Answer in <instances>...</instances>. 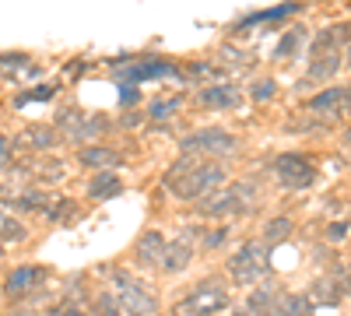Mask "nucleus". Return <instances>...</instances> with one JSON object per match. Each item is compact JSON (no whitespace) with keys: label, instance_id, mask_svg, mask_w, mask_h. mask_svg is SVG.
Wrapping results in <instances>:
<instances>
[{"label":"nucleus","instance_id":"5","mask_svg":"<svg viewBox=\"0 0 351 316\" xmlns=\"http://www.w3.org/2000/svg\"><path fill=\"white\" fill-rule=\"evenodd\" d=\"M228 306V292H225V284L221 281H204L200 289H193V295L186 299V313H197V316H208V313H218Z\"/></svg>","mask_w":351,"mask_h":316},{"label":"nucleus","instance_id":"22","mask_svg":"<svg viewBox=\"0 0 351 316\" xmlns=\"http://www.w3.org/2000/svg\"><path fill=\"white\" fill-rule=\"evenodd\" d=\"M344 236H348V221H334V225L327 228V239H330V243H341Z\"/></svg>","mask_w":351,"mask_h":316},{"label":"nucleus","instance_id":"17","mask_svg":"<svg viewBox=\"0 0 351 316\" xmlns=\"http://www.w3.org/2000/svg\"><path fill=\"white\" fill-rule=\"evenodd\" d=\"M299 42H302V32H299V28H295V32H288V36H281V42H278L274 56H278V60H288V56H291V53L299 49Z\"/></svg>","mask_w":351,"mask_h":316},{"label":"nucleus","instance_id":"7","mask_svg":"<svg viewBox=\"0 0 351 316\" xmlns=\"http://www.w3.org/2000/svg\"><path fill=\"white\" fill-rule=\"evenodd\" d=\"M197 99H200L204 109H236V106L243 102V95H239L236 84H211V88H204Z\"/></svg>","mask_w":351,"mask_h":316},{"label":"nucleus","instance_id":"2","mask_svg":"<svg viewBox=\"0 0 351 316\" xmlns=\"http://www.w3.org/2000/svg\"><path fill=\"white\" fill-rule=\"evenodd\" d=\"M271 169H274L278 186H285V190H309L316 183V165L302 151H281L271 162Z\"/></svg>","mask_w":351,"mask_h":316},{"label":"nucleus","instance_id":"25","mask_svg":"<svg viewBox=\"0 0 351 316\" xmlns=\"http://www.w3.org/2000/svg\"><path fill=\"white\" fill-rule=\"evenodd\" d=\"M8 162H11V141L0 137V165H8Z\"/></svg>","mask_w":351,"mask_h":316},{"label":"nucleus","instance_id":"20","mask_svg":"<svg viewBox=\"0 0 351 316\" xmlns=\"http://www.w3.org/2000/svg\"><path fill=\"white\" fill-rule=\"evenodd\" d=\"M36 278H39V271H18V274H11V281H8V292L25 289V284H32Z\"/></svg>","mask_w":351,"mask_h":316},{"label":"nucleus","instance_id":"27","mask_svg":"<svg viewBox=\"0 0 351 316\" xmlns=\"http://www.w3.org/2000/svg\"><path fill=\"white\" fill-rule=\"evenodd\" d=\"M344 64L351 67V42H348V56H344Z\"/></svg>","mask_w":351,"mask_h":316},{"label":"nucleus","instance_id":"10","mask_svg":"<svg viewBox=\"0 0 351 316\" xmlns=\"http://www.w3.org/2000/svg\"><path fill=\"white\" fill-rule=\"evenodd\" d=\"M341 106H351V88H324L319 95H313L309 102H306V109H313V112H330V109H341Z\"/></svg>","mask_w":351,"mask_h":316},{"label":"nucleus","instance_id":"16","mask_svg":"<svg viewBox=\"0 0 351 316\" xmlns=\"http://www.w3.org/2000/svg\"><path fill=\"white\" fill-rule=\"evenodd\" d=\"M291 228H295V225H291L288 215H285V218H271L267 228H263V236H267V239H288V236H291Z\"/></svg>","mask_w":351,"mask_h":316},{"label":"nucleus","instance_id":"24","mask_svg":"<svg viewBox=\"0 0 351 316\" xmlns=\"http://www.w3.org/2000/svg\"><path fill=\"white\" fill-rule=\"evenodd\" d=\"M137 99H141V88H137V84H123V99H120V102H123V106H134Z\"/></svg>","mask_w":351,"mask_h":316},{"label":"nucleus","instance_id":"13","mask_svg":"<svg viewBox=\"0 0 351 316\" xmlns=\"http://www.w3.org/2000/svg\"><path fill=\"white\" fill-rule=\"evenodd\" d=\"M309 309V299L306 295H278V306L271 309V316H306Z\"/></svg>","mask_w":351,"mask_h":316},{"label":"nucleus","instance_id":"26","mask_svg":"<svg viewBox=\"0 0 351 316\" xmlns=\"http://www.w3.org/2000/svg\"><path fill=\"white\" fill-rule=\"evenodd\" d=\"M32 141H36V145H39V148H46V145H49V141H53V134H46V130H36V134H32Z\"/></svg>","mask_w":351,"mask_h":316},{"label":"nucleus","instance_id":"9","mask_svg":"<svg viewBox=\"0 0 351 316\" xmlns=\"http://www.w3.org/2000/svg\"><path fill=\"white\" fill-rule=\"evenodd\" d=\"M302 11V0H285V4L278 8H267V11H256V14H246L236 21V28H250V25H263V21H278V18H288V14H295Z\"/></svg>","mask_w":351,"mask_h":316},{"label":"nucleus","instance_id":"18","mask_svg":"<svg viewBox=\"0 0 351 316\" xmlns=\"http://www.w3.org/2000/svg\"><path fill=\"white\" fill-rule=\"evenodd\" d=\"M250 92H253V99H256V102H271V99H274V92H278V84H274L271 77H263V81H256V84H253Z\"/></svg>","mask_w":351,"mask_h":316},{"label":"nucleus","instance_id":"14","mask_svg":"<svg viewBox=\"0 0 351 316\" xmlns=\"http://www.w3.org/2000/svg\"><path fill=\"white\" fill-rule=\"evenodd\" d=\"M116 162H120V155H116L112 148H106V145H95V148H84V151H81V165H88V169L116 165Z\"/></svg>","mask_w":351,"mask_h":316},{"label":"nucleus","instance_id":"4","mask_svg":"<svg viewBox=\"0 0 351 316\" xmlns=\"http://www.w3.org/2000/svg\"><path fill=\"white\" fill-rule=\"evenodd\" d=\"M228 271L236 281L243 284H253L267 274V243H243L239 253H232L228 260Z\"/></svg>","mask_w":351,"mask_h":316},{"label":"nucleus","instance_id":"1","mask_svg":"<svg viewBox=\"0 0 351 316\" xmlns=\"http://www.w3.org/2000/svg\"><path fill=\"white\" fill-rule=\"evenodd\" d=\"M225 180H228V172H225L218 162H204V165L190 169L183 180H169V176H165L169 190L180 197V200H204L211 190H218Z\"/></svg>","mask_w":351,"mask_h":316},{"label":"nucleus","instance_id":"15","mask_svg":"<svg viewBox=\"0 0 351 316\" xmlns=\"http://www.w3.org/2000/svg\"><path fill=\"white\" fill-rule=\"evenodd\" d=\"M165 250V239H162V232H144V239L137 243V253L144 256V260H155V256Z\"/></svg>","mask_w":351,"mask_h":316},{"label":"nucleus","instance_id":"19","mask_svg":"<svg viewBox=\"0 0 351 316\" xmlns=\"http://www.w3.org/2000/svg\"><path fill=\"white\" fill-rule=\"evenodd\" d=\"M176 109H180V99H169V102L162 99V102H155V106L148 109V117H155V120H162V117H172V112H176Z\"/></svg>","mask_w":351,"mask_h":316},{"label":"nucleus","instance_id":"12","mask_svg":"<svg viewBox=\"0 0 351 316\" xmlns=\"http://www.w3.org/2000/svg\"><path fill=\"white\" fill-rule=\"evenodd\" d=\"M120 190H123V183H120V176H112V172H102V176L88 180V186H84V193L92 200H106V197L120 193Z\"/></svg>","mask_w":351,"mask_h":316},{"label":"nucleus","instance_id":"8","mask_svg":"<svg viewBox=\"0 0 351 316\" xmlns=\"http://www.w3.org/2000/svg\"><path fill=\"white\" fill-rule=\"evenodd\" d=\"M341 67H344L341 49H327V53L313 56V67L306 71V77H309V81H330V77H337Z\"/></svg>","mask_w":351,"mask_h":316},{"label":"nucleus","instance_id":"11","mask_svg":"<svg viewBox=\"0 0 351 316\" xmlns=\"http://www.w3.org/2000/svg\"><path fill=\"white\" fill-rule=\"evenodd\" d=\"M190 256H193V246H190V239L169 243V246H165V253H162V267L176 274V271H183V267L190 264Z\"/></svg>","mask_w":351,"mask_h":316},{"label":"nucleus","instance_id":"29","mask_svg":"<svg viewBox=\"0 0 351 316\" xmlns=\"http://www.w3.org/2000/svg\"><path fill=\"white\" fill-rule=\"evenodd\" d=\"M348 137H351V134H348Z\"/></svg>","mask_w":351,"mask_h":316},{"label":"nucleus","instance_id":"6","mask_svg":"<svg viewBox=\"0 0 351 316\" xmlns=\"http://www.w3.org/2000/svg\"><path fill=\"white\" fill-rule=\"evenodd\" d=\"M176 64L169 60H137L134 67H116V77L123 84H141V81H155V77H172Z\"/></svg>","mask_w":351,"mask_h":316},{"label":"nucleus","instance_id":"28","mask_svg":"<svg viewBox=\"0 0 351 316\" xmlns=\"http://www.w3.org/2000/svg\"><path fill=\"white\" fill-rule=\"evenodd\" d=\"M348 292H351V278H348Z\"/></svg>","mask_w":351,"mask_h":316},{"label":"nucleus","instance_id":"3","mask_svg":"<svg viewBox=\"0 0 351 316\" xmlns=\"http://www.w3.org/2000/svg\"><path fill=\"white\" fill-rule=\"evenodd\" d=\"M180 148H183L186 155H215V158H218V155L239 151V137L228 134V130H221V127H204V130L183 137Z\"/></svg>","mask_w":351,"mask_h":316},{"label":"nucleus","instance_id":"21","mask_svg":"<svg viewBox=\"0 0 351 316\" xmlns=\"http://www.w3.org/2000/svg\"><path fill=\"white\" fill-rule=\"evenodd\" d=\"M25 99H32V102H46V99H53V88H49V84H43V88L25 92ZM25 99H18V102H25Z\"/></svg>","mask_w":351,"mask_h":316},{"label":"nucleus","instance_id":"23","mask_svg":"<svg viewBox=\"0 0 351 316\" xmlns=\"http://www.w3.org/2000/svg\"><path fill=\"white\" fill-rule=\"evenodd\" d=\"M225 239H228V228H211L208 232V250H218Z\"/></svg>","mask_w":351,"mask_h":316}]
</instances>
